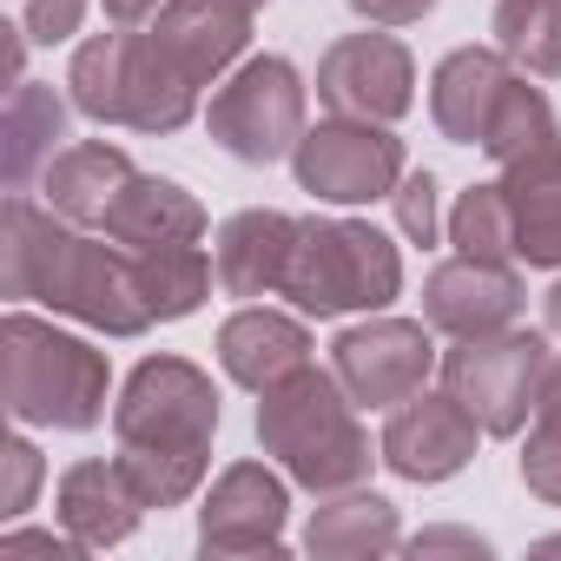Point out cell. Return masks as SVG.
I'll return each instance as SVG.
<instances>
[{
    "label": "cell",
    "mask_w": 561,
    "mask_h": 561,
    "mask_svg": "<svg viewBox=\"0 0 561 561\" xmlns=\"http://www.w3.org/2000/svg\"><path fill=\"white\" fill-rule=\"evenodd\" d=\"M0 291L14 305L34 298L54 318L93 324L106 337H146L152 331L133 251L113 238H87V225L60 218L54 205H34L27 192H14L8 211H0Z\"/></svg>",
    "instance_id": "obj_1"
},
{
    "label": "cell",
    "mask_w": 561,
    "mask_h": 561,
    "mask_svg": "<svg viewBox=\"0 0 561 561\" xmlns=\"http://www.w3.org/2000/svg\"><path fill=\"white\" fill-rule=\"evenodd\" d=\"M113 436H119V462L133 469L152 508L192 502L211 469V436H218L211 377L185 357H146L113 403Z\"/></svg>",
    "instance_id": "obj_2"
},
{
    "label": "cell",
    "mask_w": 561,
    "mask_h": 561,
    "mask_svg": "<svg viewBox=\"0 0 561 561\" xmlns=\"http://www.w3.org/2000/svg\"><path fill=\"white\" fill-rule=\"evenodd\" d=\"M257 443L264 456L285 462L291 482H305L311 495H344V489H364L370 462V436L357 423V397L337 383V370H291L285 383H271L264 403H257Z\"/></svg>",
    "instance_id": "obj_3"
},
{
    "label": "cell",
    "mask_w": 561,
    "mask_h": 561,
    "mask_svg": "<svg viewBox=\"0 0 561 561\" xmlns=\"http://www.w3.org/2000/svg\"><path fill=\"white\" fill-rule=\"evenodd\" d=\"M106 357L27 311L0 318V397H8L14 423H41V430H93L106 416Z\"/></svg>",
    "instance_id": "obj_4"
},
{
    "label": "cell",
    "mask_w": 561,
    "mask_h": 561,
    "mask_svg": "<svg viewBox=\"0 0 561 561\" xmlns=\"http://www.w3.org/2000/svg\"><path fill=\"white\" fill-rule=\"evenodd\" d=\"M73 106L100 126H126V133H179L198 113V87L165 60V47L146 27H119V34H93L73 54Z\"/></svg>",
    "instance_id": "obj_5"
},
{
    "label": "cell",
    "mask_w": 561,
    "mask_h": 561,
    "mask_svg": "<svg viewBox=\"0 0 561 561\" xmlns=\"http://www.w3.org/2000/svg\"><path fill=\"white\" fill-rule=\"evenodd\" d=\"M403 291L397 244L364 218H305L298 251L285 271V298L305 318H344V311H383Z\"/></svg>",
    "instance_id": "obj_6"
},
{
    "label": "cell",
    "mask_w": 561,
    "mask_h": 561,
    "mask_svg": "<svg viewBox=\"0 0 561 561\" xmlns=\"http://www.w3.org/2000/svg\"><path fill=\"white\" fill-rule=\"evenodd\" d=\"M205 133L238 165L291 159L298 139H305V80H298V67L285 54H251L231 80H218V93L205 106Z\"/></svg>",
    "instance_id": "obj_7"
},
{
    "label": "cell",
    "mask_w": 561,
    "mask_h": 561,
    "mask_svg": "<svg viewBox=\"0 0 561 561\" xmlns=\"http://www.w3.org/2000/svg\"><path fill=\"white\" fill-rule=\"evenodd\" d=\"M548 337L541 331H489V337H456V351H443V390L489 430V436H515L535 416L541 377H548Z\"/></svg>",
    "instance_id": "obj_8"
},
{
    "label": "cell",
    "mask_w": 561,
    "mask_h": 561,
    "mask_svg": "<svg viewBox=\"0 0 561 561\" xmlns=\"http://www.w3.org/2000/svg\"><path fill=\"white\" fill-rule=\"evenodd\" d=\"M291 172L324 205H377L403 185V139L377 119H337L331 113L324 126H305Z\"/></svg>",
    "instance_id": "obj_9"
},
{
    "label": "cell",
    "mask_w": 561,
    "mask_h": 561,
    "mask_svg": "<svg viewBox=\"0 0 561 561\" xmlns=\"http://www.w3.org/2000/svg\"><path fill=\"white\" fill-rule=\"evenodd\" d=\"M331 370H337V383L357 397V410H397V403H410V397L443 370V351H436L430 324L370 318V324L337 331Z\"/></svg>",
    "instance_id": "obj_10"
},
{
    "label": "cell",
    "mask_w": 561,
    "mask_h": 561,
    "mask_svg": "<svg viewBox=\"0 0 561 561\" xmlns=\"http://www.w3.org/2000/svg\"><path fill=\"white\" fill-rule=\"evenodd\" d=\"M318 100L337 119L397 126L416 106V60L397 34H344L318 60Z\"/></svg>",
    "instance_id": "obj_11"
},
{
    "label": "cell",
    "mask_w": 561,
    "mask_h": 561,
    "mask_svg": "<svg viewBox=\"0 0 561 561\" xmlns=\"http://www.w3.org/2000/svg\"><path fill=\"white\" fill-rule=\"evenodd\" d=\"M489 430L449 397V390H416L410 403H397L390 410V423H383V443H377V456H383V469H397L403 482H449V476H462L469 462H476V443H482Z\"/></svg>",
    "instance_id": "obj_12"
},
{
    "label": "cell",
    "mask_w": 561,
    "mask_h": 561,
    "mask_svg": "<svg viewBox=\"0 0 561 561\" xmlns=\"http://www.w3.org/2000/svg\"><path fill=\"white\" fill-rule=\"evenodd\" d=\"M285 515L291 489L264 462H231L198 508V548L205 554H285Z\"/></svg>",
    "instance_id": "obj_13"
},
{
    "label": "cell",
    "mask_w": 561,
    "mask_h": 561,
    "mask_svg": "<svg viewBox=\"0 0 561 561\" xmlns=\"http://www.w3.org/2000/svg\"><path fill=\"white\" fill-rule=\"evenodd\" d=\"M522 277L515 264H489V257H449L423 277V324L443 337H489L508 331L522 318Z\"/></svg>",
    "instance_id": "obj_14"
},
{
    "label": "cell",
    "mask_w": 561,
    "mask_h": 561,
    "mask_svg": "<svg viewBox=\"0 0 561 561\" xmlns=\"http://www.w3.org/2000/svg\"><path fill=\"white\" fill-rule=\"evenodd\" d=\"M298 225L305 218L271 211V205L231 211L218 225V244H211L218 291L225 298H271V291H285V271H291V251H298Z\"/></svg>",
    "instance_id": "obj_15"
},
{
    "label": "cell",
    "mask_w": 561,
    "mask_h": 561,
    "mask_svg": "<svg viewBox=\"0 0 561 561\" xmlns=\"http://www.w3.org/2000/svg\"><path fill=\"white\" fill-rule=\"evenodd\" d=\"M251 21H257V14L225 8V0H165V8L146 21V34L165 47V60H172L192 87H211V80H225V67L244 54Z\"/></svg>",
    "instance_id": "obj_16"
},
{
    "label": "cell",
    "mask_w": 561,
    "mask_h": 561,
    "mask_svg": "<svg viewBox=\"0 0 561 561\" xmlns=\"http://www.w3.org/2000/svg\"><path fill=\"white\" fill-rule=\"evenodd\" d=\"M508 80H515V60H508L502 47H456V54L430 73V119H436V133L482 152L489 119H495Z\"/></svg>",
    "instance_id": "obj_17"
},
{
    "label": "cell",
    "mask_w": 561,
    "mask_h": 561,
    "mask_svg": "<svg viewBox=\"0 0 561 561\" xmlns=\"http://www.w3.org/2000/svg\"><path fill=\"white\" fill-rule=\"evenodd\" d=\"M152 502H146V489L133 482V469L113 456H87V462H73L67 476H60V528L80 541V548H119L133 528H139V515H146Z\"/></svg>",
    "instance_id": "obj_18"
},
{
    "label": "cell",
    "mask_w": 561,
    "mask_h": 561,
    "mask_svg": "<svg viewBox=\"0 0 561 561\" xmlns=\"http://www.w3.org/2000/svg\"><path fill=\"white\" fill-rule=\"evenodd\" d=\"M218 364H225L231 383H244V390L264 397L271 383H285L291 370L311 364V331H305L298 318H285V311L244 305V311L225 318V331H218Z\"/></svg>",
    "instance_id": "obj_19"
},
{
    "label": "cell",
    "mask_w": 561,
    "mask_h": 561,
    "mask_svg": "<svg viewBox=\"0 0 561 561\" xmlns=\"http://www.w3.org/2000/svg\"><path fill=\"white\" fill-rule=\"evenodd\" d=\"M502 198L515 225V264L561 271V139L502 165Z\"/></svg>",
    "instance_id": "obj_20"
},
{
    "label": "cell",
    "mask_w": 561,
    "mask_h": 561,
    "mask_svg": "<svg viewBox=\"0 0 561 561\" xmlns=\"http://www.w3.org/2000/svg\"><path fill=\"white\" fill-rule=\"evenodd\" d=\"M133 179H139V172H133V159H126L119 146L80 139V146L54 152V165L41 172V198H47L60 218H73V225H106V211L119 205V192H126Z\"/></svg>",
    "instance_id": "obj_21"
},
{
    "label": "cell",
    "mask_w": 561,
    "mask_h": 561,
    "mask_svg": "<svg viewBox=\"0 0 561 561\" xmlns=\"http://www.w3.org/2000/svg\"><path fill=\"white\" fill-rule=\"evenodd\" d=\"M100 231H106L113 244H126V251H152V244H198V238H205V205H198L185 185L139 172V179L119 192V205L106 211V225H100Z\"/></svg>",
    "instance_id": "obj_22"
},
{
    "label": "cell",
    "mask_w": 561,
    "mask_h": 561,
    "mask_svg": "<svg viewBox=\"0 0 561 561\" xmlns=\"http://www.w3.org/2000/svg\"><path fill=\"white\" fill-rule=\"evenodd\" d=\"M305 548H311L318 561L390 554V548H403V522H397V508H390L383 495H357V489H344V495H331V502L311 515Z\"/></svg>",
    "instance_id": "obj_23"
},
{
    "label": "cell",
    "mask_w": 561,
    "mask_h": 561,
    "mask_svg": "<svg viewBox=\"0 0 561 561\" xmlns=\"http://www.w3.org/2000/svg\"><path fill=\"white\" fill-rule=\"evenodd\" d=\"M0 133H8V192H27L54 165V152H67V100L54 87L21 80L8 93V119H0Z\"/></svg>",
    "instance_id": "obj_24"
},
{
    "label": "cell",
    "mask_w": 561,
    "mask_h": 561,
    "mask_svg": "<svg viewBox=\"0 0 561 561\" xmlns=\"http://www.w3.org/2000/svg\"><path fill=\"white\" fill-rule=\"evenodd\" d=\"M133 271H139V298H146L152 324L192 318V311L211 298V277H218V264H205L198 244H152V251H133Z\"/></svg>",
    "instance_id": "obj_25"
},
{
    "label": "cell",
    "mask_w": 561,
    "mask_h": 561,
    "mask_svg": "<svg viewBox=\"0 0 561 561\" xmlns=\"http://www.w3.org/2000/svg\"><path fill=\"white\" fill-rule=\"evenodd\" d=\"M495 47L522 73L561 80V0H495Z\"/></svg>",
    "instance_id": "obj_26"
},
{
    "label": "cell",
    "mask_w": 561,
    "mask_h": 561,
    "mask_svg": "<svg viewBox=\"0 0 561 561\" xmlns=\"http://www.w3.org/2000/svg\"><path fill=\"white\" fill-rule=\"evenodd\" d=\"M522 489L548 508H561V357H548L535 416H528V443H522Z\"/></svg>",
    "instance_id": "obj_27"
},
{
    "label": "cell",
    "mask_w": 561,
    "mask_h": 561,
    "mask_svg": "<svg viewBox=\"0 0 561 561\" xmlns=\"http://www.w3.org/2000/svg\"><path fill=\"white\" fill-rule=\"evenodd\" d=\"M449 244L462 257H489V264H515V225H508V198H502V179L489 185H469L449 211Z\"/></svg>",
    "instance_id": "obj_28"
},
{
    "label": "cell",
    "mask_w": 561,
    "mask_h": 561,
    "mask_svg": "<svg viewBox=\"0 0 561 561\" xmlns=\"http://www.w3.org/2000/svg\"><path fill=\"white\" fill-rule=\"evenodd\" d=\"M436 172H403V185L390 192V205H397V231L410 238V244H436V231H443V211H436Z\"/></svg>",
    "instance_id": "obj_29"
},
{
    "label": "cell",
    "mask_w": 561,
    "mask_h": 561,
    "mask_svg": "<svg viewBox=\"0 0 561 561\" xmlns=\"http://www.w3.org/2000/svg\"><path fill=\"white\" fill-rule=\"evenodd\" d=\"M0 462H8V489H0V515H27L34 508V489H41V449L27 436H8V449H0Z\"/></svg>",
    "instance_id": "obj_30"
},
{
    "label": "cell",
    "mask_w": 561,
    "mask_h": 561,
    "mask_svg": "<svg viewBox=\"0 0 561 561\" xmlns=\"http://www.w3.org/2000/svg\"><path fill=\"white\" fill-rule=\"evenodd\" d=\"M80 21H87V0H27V41H41V47L73 41Z\"/></svg>",
    "instance_id": "obj_31"
},
{
    "label": "cell",
    "mask_w": 561,
    "mask_h": 561,
    "mask_svg": "<svg viewBox=\"0 0 561 561\" xmlns=\"http://www.w3.org/2000/svg\"><path fill=\"white\" fill-rule=\"evenodd\" d=\"M351 8H357L370 27H410V21L436 14V0H351Z\"/></svg>",
    "instance_id": "obj_32"
},
{
    "label": "cell",
    "mask_w": 561,
    "mask_h": 561,
    "mask_svg": "<svg viewBox=\"0 0 561 561\" xmlns=\"http://www.w3.org/2000/svg\"><path fill=\"white\" fill-rule=\"evenodd\" d=\"M0 554H80V541L54 528H14V535H0Z\"/></svg>",
    "instance_id": "obj_33"
},
{
    "label": "cell",
    "mask_w": 561,
    "mask_h": 561,
    "mask_svg": "<svg viewBox=\"0 0 561 561\" xmlns=\"http://www.w3.org/2000/svg\"><path fill=\"white\" fill-rule=\"evenodd\" d=\"M410 554H489V541L469 535V528H423L410 541Z\"/></svg>",
    "instance_id": "obj_34"
},
{
    "label": "cell",
    "mask_w": 561,
    "mask_h": 561,
    "mask_svg": "<svg viewBox=\"0 0 561 561\" xmlns=\"http://www.w3.org/2000/svg\"><path fill=\"white\" fill-rule=\"evenodd\" d=\"M159 8H165V0H106V21L113 27H146Z\"/></svg>",
    "instance_id": "obj_35"
},
{
    "label": "cell",
    "mask_w": 561,
    "mask_h": 561,
    "mask_svg": "<svg viewBox=\"0 0 561 561\" xmlns=\"http://www.w3.org/2000/svg\"><path fill=\"white\" fill-rule=\"evenodd\" d=\"M0 60H8V93H14V87H21V60H27L21 27H8V41H0Z\"/></svg>",
    "instance_id": "obj_36"
},
{
    "label": "cell",
    "mask_w": 561,
    "mask_h": 561,
    "mask_svg": "<svg viewBox=\"0 0 561 561\" xmlns=\"http://www.w3.org/2000/svg\"><path fill=\"white\" fill-rule=\"evenodd\" d=\"M548 324L561 331V277H554V291H548Z\"/></svg>",
    "instance_id": "obj_37"
},
{
    "label": "cell",
    "mask_w": 561,
    "mask_h": 561,
    "mask_svg": "<svg viewBox=\"0 0 561 561\" xmlns=\"http://www.w3.org/2000/svg\"><path fill=\"white\" fill-rule=\"evenodd\" d=\"M225 8H244V14H257V8H271V0H225Z\"/></svg>",
    "instance_id": "obj_38"
},
{
    "label": "cell",
    "mask_w": 561,
    "mask_h": 561,
    "mask_svg": "<svg viewBox=\"0 0 561 561\" xmlns=\"http://www.w3.org/2000/svg\"><path fill=\"white\" fill-rule=\"evenodd\" d=\"M541 554H561V535H554V541H541Z\"/></svg>",
    "instance_id": "obj_39"
}]
</instances>
